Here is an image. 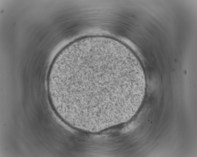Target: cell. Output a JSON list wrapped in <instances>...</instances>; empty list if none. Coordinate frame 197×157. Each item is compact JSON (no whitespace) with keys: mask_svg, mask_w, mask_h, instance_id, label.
<instances>
[{"mask_svg":"<svg viewBox=\"0 0 197 157\" xmlns=\"http://www.w3.org/2000/svg\"><path fill=\"white\" fill-rule=\"evenodd\" d=\"M50 81L64 119L92 132L129 120L141 104L146 83L142 68L131 52L100 41L69 50L57 61Z\"/></svg>","mask_w":197,"mask_h":157,"instance_id":"cell-1","label":"cell"}]
</instances>
